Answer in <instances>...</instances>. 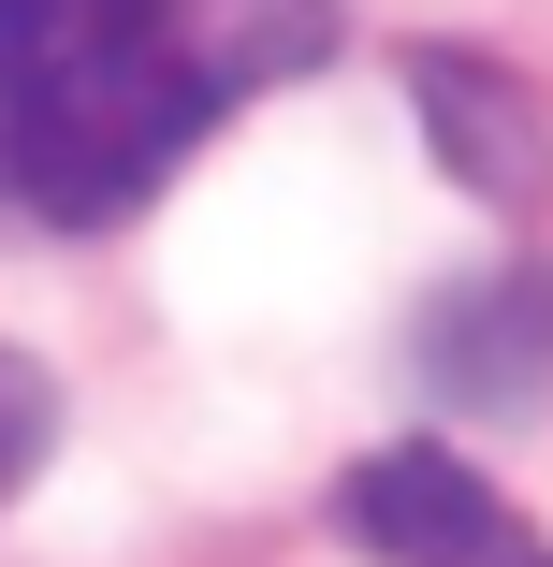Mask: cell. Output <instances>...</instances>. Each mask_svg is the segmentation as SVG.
<instances>
[{"instance_id":"cell-1","label":"cell","mask_w":553,"mask_h":567,"mask_svg":"<svg viewBox=\"0 0 553 567\" xmlns=\"http://www.w3.org/2000/svg\"><path fill=\"white\" fill-rule=\"evenodd\" d=\"M218 132V87L161 0H0V175L44 218H132Z\"/></svg>"},{"instance_id":"cell-2","label":"cell","mask_w":553,"mask_h":567,"mask_svg":"<svg viewBox=\"0 0 553 567\" xmlns=\"http://www.w3.org/2000/svg\"><path fill=\"white\" fill-rule=\"evenodd\" d=\"M336 509H350V538H365L379 567H553V553L524 538V509L467 466V451H437V436L365 451Z\"/></svg>"},{"instance_id":"cell-3","label":"cell","mask_w":553,"mask_h":567,"mask_svg":"<svg viewBox=\"0 0 553 567\" xmlns=\"http://www.w3.org/2000/svg\"><path fill=\"white\" fill-rule=\"evenodd\" d=\"M408 102H422L437 161H452V189H481V204H539V175H553V132H539V102H524L495 59H467V44H422V59H408Z\"/></svg>"},{"instance_id":"cell-4","label":"cell","mask_w":553,"mask_h":567,"mask_svg":"<svg viewBox=\"0 0 553 567\" xmlns=\"http://www.w3.org/2000/svg\"><path fill=\"white\" fill-rule=\"evenodd\" d=\"M422 379L452 393V408H524V393H553V277H481V291H452L437 334H422Z\"/></svg>"},{"instance_id":"cell-5","label":"cell","mask_w":553,"mask_h":567,"mask_svg":"<svg viewBox=\"0 0 553 567\" xmlns=\"http://www.w3.org/2000/svg\"><path fill=\"white\" fill-rule=\"evenodd\" d=\"M161 30L190 44V73L218 102H248V87H277L336 44V0H161Z\"/></svg>"},{"instance_id":"cell-6","label":"cell","mask_w":553,"mask_h":567,"mask_svg":"<svg viewBox=\"0 0 553 567\" xmlns=\"http://www.w3.org/2000/svg\"><path fill=\"white\" fill-rule=\"evenodd\" d=\"M44 436H59V393H44V364H30V350H0V495H16V481L44 466Z\"/></svg>"}]
</instances>
